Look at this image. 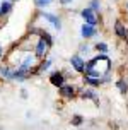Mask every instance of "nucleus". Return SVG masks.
I'll return each mask as SVG.
<instances>
[{"label": "nucleus", "mask_w": 128, "mask_h": 130, "mask_svg": "<svg viewBox=\"0 0 128 130\" xmlns=\"http://www.w3.org/2000/svg\"><path fill=\"white\" fill-rule=\"evenodd\" d=\"M84 98H90V99H96V92L92 91V89H87V91L84 92Z\"/></svg>", "instance_id": "obj_15"}, {"label": "nucleus", "mask_w": 128, "mask_h": 130, "mask_svg": "<svg viewBox=\"0 0 128 130\" xmlns=\"http://www.w3.org/2000/svg\"><path fill=\"white\" fill-rule=\"evenodd\" d=\"M50 62H46V63H43V67H41V70H46V69H48V67H50Z\"/></svg>", "instance_id": "obj_19"}, {"label": "nucleus", "mask_w": 128, "mask_h": 130, "mask_svg": "<svg viewBox=\"0 0 128 130\" xmlns=\"http://www.w3.org/2000/svg\"><path fill=\"white\" fill-rule=\"evenodd\" d=\"M46 50H48V43L45 41V38H41L38 41V45H36V55L38 57H43L46 53Z\"/></svg>", "instance_id": "obj_5"}, {"label": "nucleus", "mask_w": 128, "mask_h": 130, "mask_svg": "<svg viewBox=\"0 0 128 130\" xmlns=\"http://www.w3.org/2000/svg\"><path fill=\"white\" fill-rule=\"evenodd\" d=\"M97 9H99V2H97V0H92V2H90V10L96 12Z\"/></svg>", "instance_id": "obj_16"}, {"label": "nucleus", "mask_w": 128, "mask_h": 130, "mask_svg": "<svg viewBox=\"0 0 128 130\" xmlns=\"http://www.w3.org/2000/svg\"><path fill=\"white\" fill-rule=\"evenodd\" d=\"M62 2H63V4H67V2H70V0H62Z\"/></svg>", "instance_id": "obj_20"}, {"label": "nucleus", "mask_w": 128, "mask_h": 130, "mask_svg": "<svg viewBox=\"0 0 128 130\" xmlns=\"http://www.w3.org/2000/svg\"><path fill=\"white\" fill-rule=\"evenodd\" d=\"M32 63H34V57H26V60L22 62V65H21V70H26V72H29V69L32 67Z\"/></svg>", "instance_id": "obj_8"}, {"label": "nucleus", "mask_w": 128, "mask_h": 130, "mask_svg": "<svg viewBox=\"0 0 128 130\" xmlns=\"http://www.w3.org/2000/svg\"><path fill=\"white\" fill-rule=\"evenodd\" d=\"M111 62H109V58L106 57V55H97L96 58H92L90 62H87L85 63V67H84V72H85V75L87 77H102L104 74H108L109 67H111Z\"/></svg>", "instance_id": "obj_1"}, {"label": "nucleus", "mask_w": 128, "mask_h": 130, "mask_svg": "<svg viewBox=\"0 0 128 130\" xmlns=\"http://www.w3.org/2000/svg\"><path fill=\"white\" fill-rule=\"evenodd\" d=\"M115 31H116V34H118V36H121V38H126V29H125V26H123L120 21H118V22L115 24Z\"/></svg>", "instance_id": "obj_9"}, {"label": "nucleus", "mask_w": 128, "mask_h": 130, "mask_svg": "<svg viewBox=\"0 0 128 130\" xmlns=\"http://www.w3.org/2000/svg\"><path fill=\"white\" fill-rule=\"evenodd\" d=\"M43 17H45L46 21H50L53 26L57 27V29H60L62 27V24H60V19H58L57 15H53V14H48V12H43Z\"/></svg>", "instance_id": "obj_6"}, {"label": "nucleus", "mask_w": 128, "mask_h": 130, "mask_svg": "<svg viewBox=\"0 0 128 130\" xmlns=\"http://www.w3.org/2000/svg\"><path fill=\"white\" fill-rule=\"evenodd\" d=\"M118 87H120V89H121L123 92H126V89H128V86L125 84V82H123V80H120V82H118Z\"/></svg>", "instance_id": "obj_17"}, {"label": "nucleus", "mask_w": 128, "mask_h": 130, "mask_svg": "<svg viewBox=\"0 0 128 130\" xmlns=\"http://www.w3.org/2000/svg\"><path fill=\"white\" fill-rule=\"evenodd\" d=\"M60 92H62V96H74V87H72V86H62V87H60Z\"/></svg>", "instance_id": "obj_10"}, {"label": "nucleus", "mask_w": 128, "mask_h": 130, "mask_svg": "<svg viewBox=\"0 0 128 130\" xmlns=\"http://www.w3.org/2000/svg\"><path fill=\"white\" fill-rule=\"evenodd\" d=\"M82 123V118L80 117H74V125H80Z\"/></svg>", "instance_id": "obj_18"}, {"label": "nucleus", "mask_w": 128, "mask_h": 130, "mask_svg": "<svg viewBox=\"0 0 128 130\" xmlns=\"http://www.w3.org/2000/svg\"><path fill=\"white\" fill-rule=\"evenodd\" d=\"M82 17L85 19V22L89 24V26H96V22H97V19H96V15H94V12L90 10V9H84L82 10Z\"/></svg>", "instance_id": "obj_2"}, {"label": "nucleus", "mask_w": 128, "mask_h": 130, "mask_svg": "<svg viewBox=\"0 0 128 130\" xmlns=\"http://www.w3.org/2000/svg\"><path fill=\"white\" fill-rule=\"evenodd\" d=\"M96 50H97V52H101V53H104V52H108V45H104V43H97Z\"/></svg>", "instance_id": "obj_14"}, {"label": "nucleus", "mask_w": 128, "mask_h": 130, "mask_svg": "<svg viewBox=\"0 0 128 130\" xmlns=\"http://www.w3.org/2000/svg\"><path fill=\"white\" fill-rule=\"evenodd\" d=\"M0 55H2V48H0Z\"/></svg>", "instance_id": "obj_21"}, {"label": "nucleus", "mask_w": 128, "mask_h": 130, "mask_svg": "<svg viewBox=\"0 0 128 130\" xmlns=\"http://www.w3.org/2000/svg\"><path fill=\"white\" fill-rule=\"evenodd\" d=\"M10 10V4L9 2H4L2 5H0V15H4V14H7Z\"/></svg>", "instance_id": "obj_11"}, {"label": "nucleus", "mask_w": 128, "mask_h": 130, "mask_svg": "<svg viewBox=\"0 0 128 130\" xmlns=\"http://www.w3.org/2000/svg\"><path fill=\"white\" fill-rule=\"evenodd\" d=\"M96 34V27L89 26V24H84L82 26V36L84 38H90V36H94Z\"/></svg>", "instance_id": "obj_7"}, {"label": "nucleus", "mask_w": 128, "mask_h": 130, "mask_svg": "<svg viewBox=\"0 0 128 130\" xmlns=\"http://www.w3.org/2000/svg\"><path fill=\"white\" fill-rule=\"evenodd\" d=\"M53 0H34V4L38 7H46V5H50Z\"/></svg>", "instance_id": "obj_13"}, {"label": "nucleus", "mask_w": 128, "mask_h": 130, "mask_svg": "<svg viewBox=\"0 0 128 130\" xmlns=\"http://www.w3.org/2000/svg\"><path fill=\"white\" fill-rule=\"evenodd\" d=\"M85 82H89L90 86H99L102 82V79H94V77H85Z\"/></svg>", "instance_id": "obj_12"}, {"label": "nucleus", "mask_w": 128, "mask_h": 130, "mask_svg": "<svg viewBox=\"0 0 128 130\" xmlns=\"http://www.w3.org/2000/svg\"><path fill=\"white\" fill-rule=\"evenodd\" d=\"M50 80H51L53 86H58V87H62V86L65 84V79H63V74H62V72H53Z\"/></svg>", "instance_id": "obj_3"}, {"label": "nucleus", "mask_w": 128, "mask_h": 130, "mask_svg": "<svg viewBox=\"0 0 128 130\" xmlns=\"http://www.w3.org/2000/svg\"><path fill=\"white\" fill-rule=\"evenodd\" d=\"M72 65H74V69H75L77 72H84V67H85V62H84L80 57H77V55H74L72 57Z\"/></svg>", "instance_id": "obj_4"}]
</instances>
